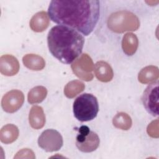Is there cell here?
<instances>
[{
	"label": "cell",
	"mask_w": 159,
	"mask_h": 159,
	"mask_svg": "<svg viewBox=\"0 0 159 159\" xmlns=\"http://www.w3.org/2000/svg\"><path fill=\"white\" fill-rule=\"evenodd\" d=\"M24 96L19 90H12L7 93L2 99V107L7 112L17 111L23 104Z\"/></svg>",
	"instance_id": "cell-9"
},
{
	"label": "cell",
	"mask_w": 159,
	"mask_h": 159,
	"mask_svg": "<svg viewBox=\"0 0 159 159\" xmlns=\"http://www.w3.org/2000/svg\"><path fill=\"white\" fill-rule=\"evenodd\" d=\"M147 132L150 137L153 138L158 137V120L152 121L147 127Z\"/></svg>",
	"instance_id": "cell-21"
},
{
	"label": "cell",
	"mask_w": 159,
	"mask_h": 159,
	"mask_svg": "<svg viewBox=\"0 0 159 159\" xmlns=\"http://www.w3.org/2000/svg\"><path fill=\"white\" fill-rule=\"evenodd\" d=\"M158 68L155 66L150 65L143 68L139 73V81L143 84L149 83L154 81L158 78Z\"/></svg>",
	"instance_id": "cell-15"
},
{
	"label": "cell",
	"mask_w": 159,
	"mask_h": 159,
	"mask_svg": "<svg viewBox=\"0 0 159 159\" xmlns=\"http://www.w3.org/2000/svg\"><path fill=\"white\" fill-rule=\"evenodd\" d=\"M48 13L54 22L88 35L99 20L100 2L97 0H53Z\"/></svg>",
	"instance_id": "cell-1"
},
{
	"label": "cell",
	"mask_w": 159,
	"mask_h": 159,
	"mask_svg": "<svg viewBox=\"0 0 159 159\" xmlns=\"http://www.w3.org/2000/svg\"><path fill=\"white\" fill-rule=\"evenodd\" d=\"M47 94V89L41 86L32 88L28 93V102L30 104L40 103L43 101Z\"/></svg>",
	"instance_id": "cell-18"
},
{
	"label": "cell",
	"mask_w": 159,
	"mask_h": 159,
	"mask_svg": "<svg viewBox=\"0 0 159 159\" xmlns=\"http://www.w3.org/2000/svg\"><path fill=\"white\" fill-rule=\"evenodd\" d=\"M73 114L81 122L94 119L99 111L97 98L91 94L84 93L80 95L73 102Z\"/></svg>",
	"instance_id": "cell-3"
},
{
	"label": "cell",
	"mask_w": 159,
	"mask_h": 159,
	"mask_svg": "<svg viewBox=\"0 0 159 159\" xmlns=\"http://www.w3.org/2000/svg\"><path fill=\"white\" fill-rule=\"evenodd\" d=\"M19 70V64L16 58L6 55L1 57V71L6 76H13Z\"/></svg>",
	"instance_id": "cell-10"
},
{
	"label": "cell",
	"mask_w": 159,
	"mask_h": 159,
	"mask_svg": "<svg viewBox=\"0 0 159 159\" xmlns=\"http://www.w3.org/2000/svg\"><path fill=\"white\" fill-rule=\"evenodd\" d=\"M29 123L35 129H39L43 127L45 123V116L42 108L38 106H33L30 111Z\"/></svg>",
	"instance_id": "cell-11"
},
{
	"label": "cell",
	"mask_w": 159,
	"mask_h": 159,
	"mask_svg": "<svg viewBox=\"0 0 159 159\" xmlns=\"http://www.w3.org/2000/svg\"><path fill=\"white\" fill-rule=\"evenodd\" d=\"M139 41L137 36L132 33H127L124 35L122 41V47L124 52L131 56L134 55L138 47Z\"/></svg>",
	"instance_id": "cell-14"
},
{
	"label": "cell",
	"mask_w": 159,
	"mask_h": 159,
	"mask_svg": "<svg viewBox=\"0 0 159 159\" xmlns=\"http://www.w3.org/2000/svg\"><path fill=\"white\" fill-rule=\"evenodd\" d=\"M94 73L96 78L102 82L110 81L113 78V71L111 66L103 61L95 64Z\"/></svg>",
	"instance_id": "cell-12"
},
{
	"label": "cell",
	"mask_w": 159,
	"mask_h": 159,
	"mask_svg": "<svg viewBox=\"0 0 159 159\" xmlns=\"http://www.w3.org/2000/svg\"><path fill=\"white\" fill-rule=\"evenodd\" d=\"M84 89V84L79 80H74L69 82L64 89L65 95L69 98H73L78 94L83 91Z\"/></svg>",
	"instance_id": "cell-19"
},
{
	"label": "cell",
	"mask_w": 159,
	"mask_h": 159,
	"mask_svg": "<svg viewBox=\"0 0 159 159\" xmlns=\"http://www.w3.org/2000/svg\"><path fill=\"white\" fill-rule=\"evenodd\" d=\"M114 125L122 130H128L132 125V119L126 113L120 112L117 114L113 118Z\"/></svg>",
	"instance_id": "cell-20"
},
{
	"label": "cell",
	"mask_w": 159,
	"mask_h": 159,
	"mask_svg": "<svg viewBox=\"0 0 159 159\" xmlns=\"http://www.w3.org/2000/svg\"><path fill=\"white\" fill-rule=\"evenodd\" d=\"M47 42L54 57L63 63L70 64L81 55L84 39L74 29L60 25L50 29Z\"/></svg>",
	"instance_id": "cell-2"
},
{
	"label": "cell",
	"mask_w": 159,
	"mask_h": 159,
	"mask_svg": "<svg viewBox=\"0 0 159 159\" xmlns=\"http://www.w3.org/2000/svg\"><path fill=\"white\" fill-rule=\"evenodd\" d=\"M49 25V18L45 11L36 13L31 19L30 26L33 31L40 32L45 30Z\"/></svg>",
	"instance_id": "cell-13"
},
{
	"label": "cell",
	"mask_w": 159,
	"mask_h": 159,
	"mask_svg": "<svg viewBox=\"0 0 159 159\" xmlns=\"http://www.w3.org/2000/svg\"><path fill=\"white\" fill-rule=\"evenodd\" d=\"M76 136V146L79 150L85 153L94 151L99 145V138L93 131L90 130L86 125H82L79 128Z\"/></svg>",
	"instance_id": "cell-5"
},
{
	"label": "cell",
	"mask_w": 159,
	"mask_h": 159,
	"mask_svg": "<svg viewBox=\"0 0 159 159\" xmlns=\"http://www.w3.org/2000/svg\"><path fill=\"white\" fill-rule=\"evenodd\" d=\"M158 81L150 84L145 89L142 101L146 111L152 116H158Z\"/></svg>",
	"instance_id": "cell-6"
},
{
	"label": "cell",
	"mask_w": 159,
	"mask_h": 159,
	"mask_svg": "<svg viewBox=\"0 0 159 159\" xmlns=\"http://www.w3.org/2000/svg\"><path fill=\"white\" fill-rule=\"evenodd\" d=\"M63 143L62 136L54 129L44 130L38 139L39 146L48 152L58 150L62 147Z\"/></svg>",
	"instance_id": "cell-7"
},
{
	"label": "cell",
	"mask_w": 159,
	"mask_h": 159,
	"mask_svg": "<svg viewBox=\"0 0 159 159\" xmlns=\"http://www.w3.org/2000/svg\"><path fill=\"white\" fill-rule=\"evenodd\" d=\"M22 61L27 68L32 70H41L45 65L43 58L37 55L27 54L22 58Z\"/></svg>",
	"instance_id": "cell-16"
},
{
	"label": "cell",
	"mask_w": 159,
	"mask_h": 159,
	"mask_svg": "<svg viewBox=\"0 0 159 159\" xmlns=\"http://www.w3.org/2000/svg\"><path fill=\"white\" fill-rule=\"evenodd\" d=\"M1 140L5 143H9L16 140L19 135L18 128L12 124H7L1 130Z\"/></svg>",
	"instance_id": "cell-17"
},
{
	"label": "cell",
	"mask_w": 159,
	"mask_h": 159,
	"mask_svg": "<svg viewBox=\"0 0 159 159\" xmlns=\"http://www.w3.org/2000/svg\"><path fill=\"white\" fill-rule=\"evenodd\" d=\"M71 68L73 73L83 80L89 81L93 78V63L88 54H83L71 65Z\"/></svg>",
	"instance_id": "cell-8"
},
{
	"label": "cell",
	"mask_w": 159,
	"mask_h": 159,
	"mask_svg": "<svg viewBox=\"0 0 159 159\" xmlns=\"http://www.w3.org/2000/svg\"><path fill=\"white\" fill-rule=\"evenodd\" d=\"M139 25L138 17L132 12L127 11H120L112 13L107 20L109 29L116 33L135 31L138 29Z\"/></svg>",
	"instance_id": "cell-4"
}]
</instances>
